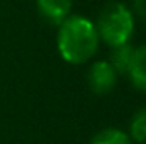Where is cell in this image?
I'll return each mask as SVG.
<instances>
[{
  "label": "cell",
  "mask_w": 146,
  "mask_h": 144,
  "mask_svg": "<svg viewBox=\"0 0 146 144\" xmlns=\"http://www.w3.org/2000/svg\"><path fill=\"white\" fill-rule=\"evenodd\" d=\"M99 39L106 42L109 48L121 44H127L134 34V15L127 5L122 2H107L97 14V20L94 22Z\"/></svg>",
  "instance_id": "obj_2"
},
{
  "label": "cell",
  "mask_w": 146,
  "mask_h": 144,
  "mask_svg": "<svg viewBox=\"0 0 146 144\" xmlns=\"http://www.w3.org/2000/svg\"><path fill=\"white\" fill-rule=\"evenodd\" d=\"M127 76L136 90L146 93V44L134 48L133 61H131Z\"/></svg>",
  "instance_id": "obj_5"
},
{
  "label": "cell",
  "mask_w": 146,
  "mask_h": 144,
  "mask_svg": "<svg viewBox=\"0 0 146 144\" xmlns=\"http://www.w3.org/2000/svg\"><path fill=\"white\" fill-rule=\"evenodd\" d=\"M88 144H133L127 132L117 127H106L99 131Z\"/></svg>",
  "instance_id": "obj_8"
},
{
  "label": "cell",
  "mask_w": 146,
  "mask_h": 144,
  "mask_svg": "<svg viewBox=\"0 0 146 144\" xmlns=\"http://www.w3.org/2000/svg\"><path fill=\"white\" fill-rule=\"evenodd\" d=\"M73 0H36L39 15L53 26H60L72 14Z\"/></svg>",
  "instance_id": "obj_4"
},
{
  "label": "cell",
  "mask_w": 146,
  "mask_h": 144,
  "mask_svg": "<svg viewBox=\"0 0 146 144\" xmlns=\"http://www.w3.org/2000/svg\"><path fill=\"white\" fill-rule=\"evenodd\" d=\"M129 139L136 144H146V107L138 108L129 120Z\"/></svg>",
  "instance_id": "obj_7"
},
{
  "label": "cell",
  "mask_w": 146,
  "mask_h": 144,
  "mask_svg": "<svg viewBox=\"0 0 146 144\" xmlns=\"http://www.w3.org/2000/svg\"><path fill=\"white\" fill-rule=\"evenodd\" d=\"M100 39L95 24L78 14H70L60 26L56 48L60 56L70 65H85L99 51Z\"/></svg>",
  "instance_id": "obj_1"
},
{
  "label": "cell",
  "mask_w": 146,
  "mask_h": 144,
  "mask_svg": "<svg viewBox=\"0 0 146 144\" xmlns=\"http://www.w3.org/2000/svg\"><path fill=\"white\" fill-rule=\"evenodd\" d=\"M131 7L133 15L146 22V0H131Z\"/></svg>",
  "instance_id": "obj_9"
},
{
  "label": "cell",
  "mask_w": 146,
  "mask_h": 144,
  "mask_svg": "<svg viewBox=\"0 0 146 144\" xmlns=\"http://www.w3.org/2000/svg\"><path fill=\"white\" fill-rule=\"evenodd\" d=\"M133 53L134 48L127 42V44H121L115 48H110V54H109V61L112 65V68L117 71V75H127L131 61H133Z\"/></svg>",
  "instance_id": "obj_6"
},
{
  "label": "cell",
  "mask_w": 146,
  "mask_h": 144,
  "mask_svg": "<svg viewBox=\"0 0 146 144\" xmlns=\"http://www.w3.org/2000/svg\"><path fill=\"white\" fill-rule=\"evenodd\" d=\"M117 78H119V75L112 68L109 61L99 59V61L92 63L87 71V85L94 95L104 97L115 88Z\"/></svg>",
  "instance_id": "obj_3"
}]
</instances>
